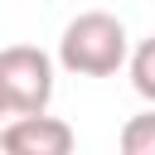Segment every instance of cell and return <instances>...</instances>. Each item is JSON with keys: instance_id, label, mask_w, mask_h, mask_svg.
Masks as SVG:
<instances>
[{"instance_id": "cell-3", "label": "cell", "mask_w": 155, "mask_h": 155, "mask_svg": "<svg viewBox=\"0 0 155 155\" xmlns=\"http://www.w3.org/2000/svg\"><path fill=\"white\" fill-rule=\"evenodd\" d=\"M73 145H78L73 126L63 116H48V111L15 116L0 131V150H10V155H68Z\"/></svg>"}, {"instance_id": "cell-5", "label": "cell", "mask_w": 155, "mask_h": 155, "mask_svg": "<svg viewBox=\"0 0 155 155\" xmlns=\"http://www.w3.org/2000/svg\"><path fill=\"white\" fill-rule=\"evenodd\" d=\"M121 155H155V107L121 126Z\"/></svg>"}, {"instance_id": "cell-2", "label": "cell", "mask_w": 155, "mask_h": 155, "mask_svg": "<svg viewBox=\"0 0 155 155\" xmlns=\"http://www.w3.org/2000/svg\"><path fill=\"white\" fill-rule=\"evenodd\" d=\"M0 102H5L10 116L48 111V102H53V58L39 44L0 48Z\"/></svg>"}, {"instance_id": "cell-1", "label": "cell", "mask_w": 155, "mask_h": 155, "mask_svg": "<svg viewBox=\"0 0 155 155\" xmlns=\"http://www.w3.org/2000/svg\"><path fill=\"white\" fill-rule=\"evenodd\" d=\"M126 63H131V39L111 10H82L63 24L58 68H68L78 78H111Z\"/></svg>"}, {"instance_id": "cell-6", "label": "cell", "mask_w": 155, "mask_h": 155, "mask_svg": "<svg viewBox=\"0 0 155 155\" xmlns=\"http://www.w3.org/2000/svg\"><path fill=\"white\" fill-rule=\"evenodd\" d=\"M0 116H10V111H5V102H0Z\"/></svg>"}, {"instance_id": "cell-4", "label": "cell", "mask_w": 155, "mask_h": 155, "mask_svg": "<svg viewBox=\"0 0 155 155\" xmlns=\"http://www.w3.org/2000/svg\"><path fill=\"white\" fill-rule=\"evenodd\" d=\"M126 73H131V87H136V92L155 107V34H150V39H140V44L131 48Z\"/></svg>"}]
</instances>
